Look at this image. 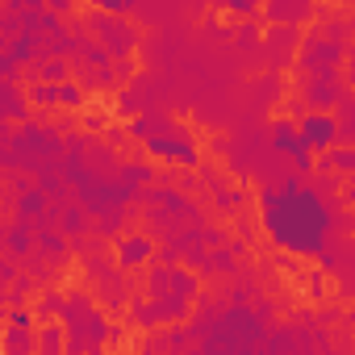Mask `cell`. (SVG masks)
Returning <instances> with one entry per match:
<instances>
[{
    "label": "cell",
    "mask_w": 355,
    "mask_h": 355,
    "mask_svg": "<svg viewBox=\"0 0 355 355\" xmlns=\"http://www.w3.org/2000/svg\"><path fill=\"white\" fill-rule=\"evenodd\" d=\"M259 222L268 239L293 255H322L330 239V205L318 189L301 184V175H288L280 189L259 197Z\"/></svg>",
    "instance_id": "cell-1"
},
{
    "label": "cell",
    "mask_w": 355,
    "mask_h": 355,
    "mask_svg": "<svg viewBox=\"0 0 355 355\" xmlns=\"http://www.w3.org/2000/svg\"><path fill=\"white\" fill-rule=\"evenodd\" d=\"M297 125H301V138H305L309 155H330V150L338 146L343 125H338V117H334V113H305Z\"/></svg>",
    "instance_id": "cell-2"
},
{
    "label": "cell",
    "mask_w": 355,
    "mask_h": 355,
    "mask_svg": "<svg viewBox=\"0 0 355 355\" xmlns=\"http://www.w3.org/2000/svg\"><path fill=\"white\" fill-rule=\"evenodd\" d=\"M272 150L284 155V159H293V163H301V171L313 167V155H309V146H305V138H301V125L288 121V117L272 121Z\"/></svg>",
    "instance_id": "cell-3"
},
{
    "label": "cell",
    "mask_w": 355,
    "mask_h": 355,
    "mask_svg": "<svg viewBox=\"0 0 355 355\" xmlns=\"http://www.w3.org/2000/svg\"><path fill=\"white\" fill-rule=\"evenodd\" d=\"M117 259H121V268L146 263V259H150V239H142V234H125V239L117 243Z\"/></svg>",
    "instance_id": "cell-4"
},
{
    "label": "cell",
    "mask_w": 355,
    "mask_h": 355,
    "mask_svg": "<svg viewBox=\"0 0 355 355\" xmlns=\"http://www.w3.org/2000/svg\"><path fill=\"white\" fill-rule=\"evenodd\" d=\"M322 167L326 171H355V150L351 146H334L330 155H322Z\"/></svg>",
    "instance_id": "cell-5"
},
{
    "label": "cell",
    "mask_w": 355,
    "mask_h": 355,
    "mask_svg": "<svg viewBox=\"0 0 355 355\" xmlns=\"http://www.w3.org/2000/svg\"><path fill=\"white\" fill-rule=\"evenodd\" d=\"M309 96H313V105H318V113H322L326 105H334L338 88H334V80H318V84H309Z\"/></svg>",
    "instance_id": "cell-6"
},
{
    "label": "cell",
    "mask_w": 355,
    "mask_h": 355,
    "mask_svg": "<svg viewBox=\"0 0 355 355\" xmlns=\"http://www.w3.org/2000/svg\"><path fill=\"white\" fill-rule=\"evenodd\" d=\"M5 101H9V113H13V117H21V101H17V92H13V88H5Z\"/></svg>",
    "instance_id": "cell-7"
},
{
    "label": "cell",
    "mask_w": 355,
    "mask_h": 355,
    "mask_svg": "<svg viewBox=\"0 0 355 355\" xmlns=\"http://www.w3.org/2000/svg\"><path fill=\"white\" fill-rule=\"evenodd\" d=\"M343 197H347V201H351V205H355V184H351V189H347V193H343Z\"/></svg>",
    "instance_id": "cell-8"
}]
</instances>
